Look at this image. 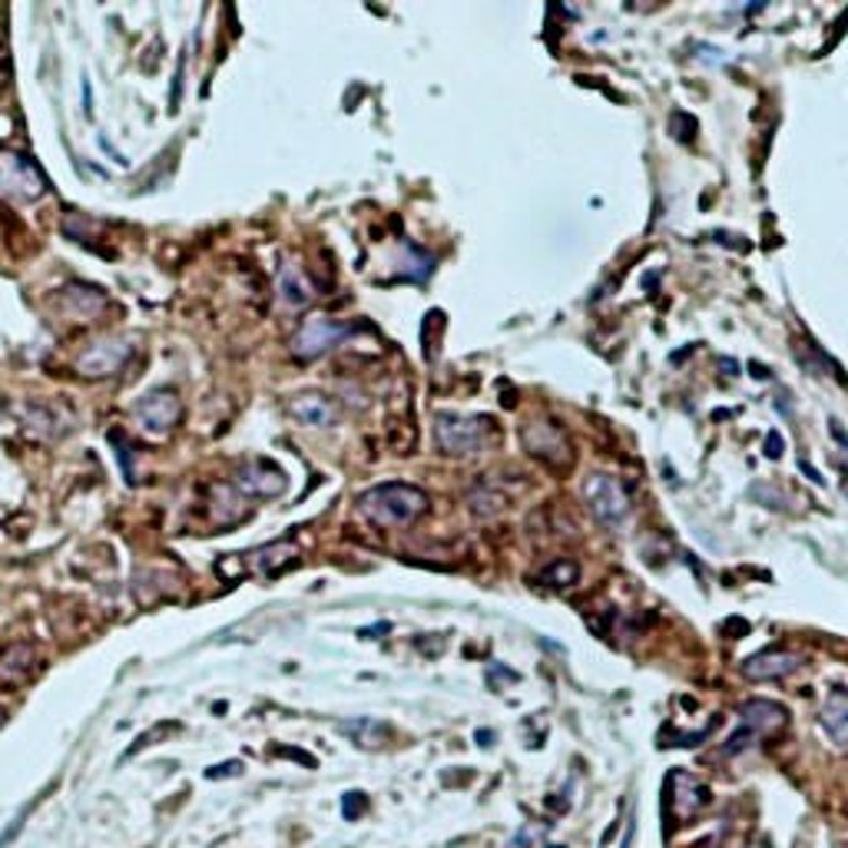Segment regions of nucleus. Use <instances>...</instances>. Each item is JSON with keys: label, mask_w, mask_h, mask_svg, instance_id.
<instances>
[{"label": "nucleus", "mask_w": 848, "mask_h": 848, "mask_svg": "<svg viewBox=\"0 0 848 848\" xmlns=\"http://www.w3.org/2000/svg\"><path fill=\"white\" fill-rule=\"evenodd\" d=\"M358 510L371 520L375 528H405L428 510V494L415 484L388 481L375 484L358 497Z\"/></svg>", "instance_id": "nucleus-1"}, {"label": "nucleus", "mask_w": 848, "mask_h": 848, "mask_svg": "<svg viewBox=\"0 0 848 848\" xmlns=\"http://www.w3.org/2000/svg\"><path fill=\"white\" fill-rule=\"evenodd\" d=\"M786 723H789L786 706H779V703H772V699H749V703H743V709H739V730L730 736L726 756H739V752L752 749L756 743H762V739H769V736H775V733L786 730Z\"/></svg>", "instance_id": "nucleus-2"}, {"label": "nucleus", "mask_w": 848, "mask_h": 848, "mask_svg": "<svg viewBox=\"0 0 848 848\" xmlns=\"http://www.w3.org/2000/svg\"><path fill=\"white\" fill-rule=\"evenodd\" d=\"M0 195L17 203H37L47 195V176L43 169L27 156L4 150L0 153Z\"/></svg>", "instance_id": "nucleus-3"}, {"label": "nucleus", "mask_w": 848, "mask_h": 848, "mask_svg": "<svg viewBox=\"0 0 848 848\" xmlns=\"http://www.w3.org/2000/svg\"><path fill=\"white\" fill-rule=\"evenodd\" d=\"M583 501L591 507L597 524H604L607 531H620L630 517V497L623 491V484L610 474H591L583 484Z\"/></svg>", "instance_id": "nucleus-4"}, {"label": "nucleus", "mask_w": 848, "mask_h": 848, "mask_svg": "<svg viewBox=\"0 0 848 848\" xmlns=\"http://www.w3.org/2000/svg\"><path fill=\"white\" fill-rule=\"evenodd\" d=\"M355 329L345 321H336L329 315H312L299 325V332L292 336V355L302 362H315L325 352H332L336 345H342Z\"/></svg>", "instance_id": "nucleus-5"}, {"label": "nucleus", "mask_w": 848, "mask_h": 848, "mask_svg": "<svg viewBox=\"0 0 848 848\" xmlns=\"http://www.w3.org/2000/svg\"><path fill=\"white\" fill-rule=\"evenodd\" d=\"M179 418H182V398L176 395L173 388L150 391V395H143L134 405V421L150 438H166L179 425Z\"/></svg>", "instance_id": "nucleus-6"}, {"label": "nucleus", "mask_w": 848, "mask_h": 848, "mask_svg": "<svg viewBox=\"0 0 848 848\" xmlns=\"http://www.w3.org/2000/svg\"><path fill=\"white\" fill-rule=\"evenodd\" d=\"M709 786L686 769H673L667 775V812L676 822H693L709 806Z\"/></svg>", "instance_id": "nucleus-7"}, {"label": "nucleus", "mask_w": 848, "mask_h": 848, "mask_svg": "<svg viewBox=\"0 0 848 848\" xmlns=\"http://www.w3.org/2000/svg\"><path fill=\"white\" fill-rule=\"evenodd\" d=\"M134 339L126 336H110V339H100L93 342L87 352H80L77 358V371L84 378H113L126 368V362L134 358Z\"/></svg>", "instance_id": "nucleus-8"}, {"label": "nucleus", "mask_w": 848, "mask_h": 848, "mask_svg": "<svg viewBox=\"0 0 848 848\" xmlns=\"http://www.w3.org/2000/svg\"><path fill=\"white\" fill-rule=\"evenodd\" d=\"M232 488L242 494V497H258V501H273L279 494H286L289 488V478L279 465L266 461V458H252V461H242L232 474Z\"/></svg>", "instance_id": "nucleus-9"}, {"label": "nucleus", "mask_w": 848, "mask_h": 848, "mask_svg": "<svg viewBox=\"0 0 848 848\" xmlns=\"http://www.w3.org/2000/svg\"><path fill=\"white\" fill-rule=\"evenodd\" d=\"M434 438L447 454H474L484 444V425L465 415H438Z\"/></svg>", "instance_id": "nucleus-10"}, {"label": "nucleus", "mask_w": 848, "mask_h": 848, "mask_svg": "<svg viewBox=\"0 0 848 848\" xmlns=\"http://www.w3.org/2000/svg\"><path fill=\"white\" fill-rule=\"evenodd\" d=\"M802 667V657L789 654V649H762V654L749 657L743 663V676L756 680V683H769V680H786Z\"/></svg>", "instance_id": "nucleus-11"}, {"label": "nucleus", "mask_w": 848, "mask_h": 848, "mask_svg": "<svg viewBox=\"0 0 848 848\" xmlns=\"http://www.w3.org/2000/svg\"><path fill=\"white\" fill-rule=\"evenodd\" d=\"M819 723L825 730V736L838 746V749H848V689L835 686L825 703H822V712H819Z\"/></svg>", "instance_id": "nucleus-12"}, {"label": "nucleus", "mask_w": 848, "mask_h": 848, "mask_svg": "<svg viewBox=\"0 0 848 848\" xmlns=\"http://www.w3.org/2000/svg\"><path fill=\"white\" fill-rule=\"evenodd\" d=\"M289 415L305 428H332L339 421L336 405L325 395H315V391H308V395H295L289 402Z\"/></svg>", "instance_id": "nucleus-13"}, {"label": "nucleus", "mask_w": 848, "mask_h": 848, "mask_svg": "<svg viewBox=\"0 0 848 848\" xmlns=\"http://www.w3.org/2000/svg\"><path fill=\"white\" fill-rule=\"evenodd\" d=\"M531 431L541 434V441L524 438V444H528V451L534 454V458H541V461H547V465H554V468H564V465L570 461V447H567L564 434H560L554 425L537 421V425H531Z\"/></svg>", "instance_id": "nucleus-14"}, {"label": "nucleus", "mask_w": 848, "mask_h": 848, "mask_svg": "<svg viewBox=\"0 0 848 848\" xmlns=\"http://www.w3.org/2000/svg\"><path fill=\"white\" fill-rule=\"evenodd\" d=\"M34 660H37L34 646H27V643L8 646L4 657H0V683H4V686H21L24 680H30V673L37 667Z\"/></svg>", "instance_id": "nucleus-15"}, {"label": "nucleus", "mask_w": 848, "mask_h": 848, "mask_svg": "<svg viewBox=\"0 0 848 848\" xmlns=\"http://www.w3.org/2000/svg\"><path fill=\"white\" fill-rule=\"evenodd\" d=\"M295 554H299V550H295L292 541H276V544H269V547H258V550L245 554V560L252 564L255 573L273 577V573H279L282 567H289V564L295 560Z\"/></svg>", "instance_id": "nucleus-16"}, {"label": "nucleus", "mask_w": 848, "mask_h": 848, "mask_svg": "<svg viewBox=\"0 0 848 848\" xmlns=\"http://www.w3.org/2000/svg\"><path fill=\"white\" fill-rule=\"evenodd\" d=\"M279 292H282V302L286 305H292V308H302V305H308L312 302V286H308V279L302 276V269L299 266H282V276H279Z\"/></svg>", "instance_id": "nucleus-17"}, {"label": "nucleus", "mask_w": 848, "mask_h": 848, "mask_svg": "<svg viewBox=\"0 0 848 848\" xmlns=\"http://www.w3.org/2000/svg\"><path fill=\"white\" fill-rule=\"evenodd\" d=\"M577 577H580V570H577V564H570V560H557V564H550V567L544 570V580H547L550 586H570Z\"/></svg>", "instance_id": "nucleus-18"}, {"label": "nucleus", "mask_w": 848, "mask_h": 848, "mask_svg": "<svg viewBox=\"0 0 848 848\" xmlns=\"http://www.w3.org/2000/svg\"><path fill=\"white\" fill-rule=\"evenodd\" d=\"M752 848H769V845H752Z\"/></svg>", "instance_id": "nucleus-19"}]
</instances>
